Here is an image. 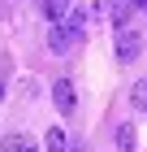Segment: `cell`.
I'll return each mask as SVG.
<instances>
[{"mask_svg":"<svg viewBox=\"0 0 147 152\" xmlns=\"http://www.w3.org/2000/svg\"><path fill=\"white\" fill-rule=\"evenodd\" d=\"M43 152H69V135H65V126H52L43 135Z\"/></svg>","mask_w":147,"mask_h":152,"instance_id":"cell-6","label":"cell"},{"mask_svg":"<svg viewBox=\"0 0 147 152\" xmlns=\"http://www.w3.org/2000/svg\"><path fill=\"white\" fill-rule=\"evenodd\" d=\"M0 100H4V83H0Z\"/></svg>","mask_w":147,"mask_h":152,"instance_id":"cell-11","label":"cell"},{"mask_svg":"<svg viewBox=\"0 0 147 152\" xmlns=\"http://www.w3.org/2000/svg\"><path fill=\"white\" fill-rule=\"evenodd\" d=\"M113 143H117V152H134V148H138L134 126H130V122H121V126H117V135H113Z\"/></svg>","mask_w":147,"mask_h":152,"instance_id":"cell-4","label":"cell"},{"mask_svg":"<svg viewBox=\"0 0 147 152\" xmlns=\"http://www.w3.org/2000/svg\"><path fill=\"white\" fill-rule=\"evenodd\" d=\"M130 4H134V9H143V13H147V0H130Z\"/></svg>","mask_w":147,"mask_h":152,"instance_id":"cell-9","label":"cell"},{"mask_svg":"<svg viewBox=\"0 0 147 152\" xmlns=\"http://www.w3.org/2000/svg\"><path fill=\"white\" fill-rule=\"evenodd\" d=\"M0 152H39V148H35V139H26V135H17V130H13V135H4V139H0Z\"/></svg>","mask_w":147,"mask_h":152,"instance_id":"cell-5","label":"cell"},{"mask_svg":"<svg viewBox=\"0 0 147 152\" xmlns=\"http://www.w3.org/2000/svg\"><path fill=\"white\" fill-rule=\"evenodd\" d=\"M69 152H87V148H82V143H69Z\"/></svg>","mask_w":147,"mask_h":152,"instance_id":"cell-10","label":"cell"},{"mask_svg":"<svg viewBox=\"0 0 147 152\" xmlns=\"http://www.w3.org/2000/svg\"><path fill=\"white\" fill-rule=\"evenodd\" d=\"M130 104H134L138 113H147V78H138L134 87H130Z\"/></svg>","mask_w":147,"mask_h":152,"instance_id":"cell-8","label":"cell"},{"mask_svg":"<svg viewBox=\"0 0 147 152\" xmlns=\"http://www.w3.org/2000/svg\"><path fill=\"white\" fill-rule=\"evenodd\" d=\"M138 52H143V35H138L134 26H121L117 31V61L130 65V61H138Z\"/></svg>","mask_w":147,"mask_h":152,"instance_id":"cell-2","label":"cell"},{"mask_svg":"<svg viewBox=\"0 0 147 152\" xmlns=\"http://www.w3.org/2000/svg\"><path fill=\"white\" fill-rule=\"evenodd\" d=\"M74 9V0H43V13H48V22H65V13Z\"/></svg>","mask_w":147,"mask_h":152,"instance_id":"cell-7","label":"cell"},{"mask_svg":"<svg viewBox=\"0 0 147 152\" xmlns=\"http://www.w3.org/2000/svg\"><path fill=\"white\" fill-rule=\"evenodd\" d=\"M78 39H82V35H78L69 22H52V26H48V48H52L56 57H65L69 48H78Z\"/></svg>","mask_w":147,"mask_h":152,"instance_id":"cell-1","label":"cell"},{"mask_svg":"<svg viewBox=\"0 0 147 152\" xmlns=\"http://www.w3.org/2000/svg\"><path fill=\"white\" fill-rule=\"evenodd\" d=\"M52 104H56L61 117H69L74 109H78V91H74V78H56L52 83Z\"/></svg>","mask_w":147,"mask_h":152,"instance_id":"cell-3","label":"cell"}]
</instances>
